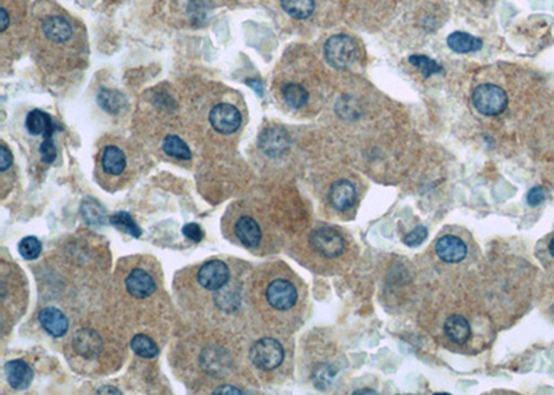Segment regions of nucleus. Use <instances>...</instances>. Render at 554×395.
<instances>
[{
    "label": "nucleus",
    "instance_id": "nucleus-1",
    "mask_svg": "<svg viewBox=\"0 0 554 395\" xmlns=\"http://www.w3.org/2000/svg\"><path fill=\"white\" fill-rule=\"evenodd\" d=\"M323 52L327 63L331 67L337 70H343L356 61L359 49H358V42L352 36L340 33L327 39Z\"/></svg>",
    "mask_w": 554,
    "mask_h": 395
},
{
    "label": "nucleus",
    "instance_id": "nucleus-2",
    "mask_svg": "<svg viewBox=\"0 0 554 395\" xmlns=\"http://www.w3.org/2000/svg\"><path fill=\"white\" fill-rule=\"evenodd\" d=\"M265 298L272 310L286 312L291 311L298 304L299 293L290 279L276 278L267 283L265 289Z\"/></svg>",
    "mask_w": 554,
    "mask_h": 395
},
{
    "label": "nucleus",
    "instance_id": "nucleus-3",
    "mask_svg": "<svg viewBox=\"0 0 554 395\" xmlns=\"http://www.w3.org/2000/svg\"><path fill=\"white\" fill-rule=\"evenodd\" d=\"M309 243L317 254L326 258H339L346 250L343 233L333 226L317 228L309 237Z\"/></svg>",
    "mask_w": 554,
    "mask_h": 395
},
{
    "label": "nucleus",
    "instance_id": "nucleus-4",
    "mask_svg": "<svg viewBox=\"0 0 554 395\" xmlns=\"http://www.w3.org/2000/svg\"><path fill=\"white\" fill-rule=\"evenodd\" d=\"M473 105L475 110L484 115L495 117L501 114L508 105V98L506 92L491 83L479 85L473 93Z\"/></svg>",
    "mask_w": 554,
    "mask_h": 395
},
{
    "label": "nucleus",
    "instance_id": "nucleus-5",
    "mask_svg": "<svg viewBox=\"0 0 554 395\" xmlns=\"http://www.w3.org/2000/svg\"><path fill=\"white\" fill-rule=\"evenodd\" d=\"M250 358L257 368L273 370L282 365L284 359V349L277 340L265 337L251 347Z\"/></svg>",
    "mask_w": 554,
    "mask_h": 395
},
{
    "label": "nucleus",
    "instance_id": "nucleus-6",
    "mask_svg": "<svg viewBox=\"0 0 554 395\" xmlns=\"http://www.w3.org/2000/svg\"><path fill=\"white\" fill-rule=\"evenodd\" d=\"M241 114L238 108L228 103L215 105L210 112L212 128L223 135H230L238 131V128L241 127Z\"/></svg>",
    "mask_w": 554,
    "mask_h": 395
},
{
    "label": "nucleus",
    "instance_id": "nucleus-7",
    "mask_svg": "<svg viewBox=\"0 0 554 395\" xmlns=\"http://www.w3.org/2000/svg\"><path fill=\"white\" fill-rule=\"evenodd\" d=\"M230 278L229 266L219 260L204 263L197 275V280L206 290L222 289Z\"/></svg>",
    "mask_w": 554,
    "mask_h": 395
},
{
    "label": "nucleus",
    "instance_id": "nucleus-8",
    "mask_svg": "<svg viewBox=\"0 0 554 395\" xmlns=\"http://www.w3.org/2000/svg\"><path fill=\"white\" fill-rule=\"evenodd\" d=\"M435 253L444 263H462L467 256V246L462 238L447 235L437 241Z\"/></svg>",
    "mask_w": 554,
    "mask_h": 395
},
{
    "label": "nucleus",
    "instance_id": "nucleus-9",
    "mask_svg": "<svg viewBox=\"0 0 554 395\" xmlns=\"http://www.w3.org/2000/svg\"><path fill=\"white\" fill-rule=\"evenodd\" d=\"M235 235L247 248H255L262 241V229L260 223L250 215L240 216L235 223Z\"/></svg>",
    "mask_w": 554,
    "mask_h": 395
},
{
    "label": "nucleus",
    "instance_id": "nucleus-10",
    "mask_svg": "<svg viewBox=\"0 0 554 395\" xmlns=\"http://www.w3.org/2000/svg\"><path fill=\"white\" fill-rule=\"evenodd\" d=\"M127 289L134 298H149L157 289L153 276L144 269H133L125 280Z\"/></svg>",
    "mask_w": 554,
    "mask_h": 395
},
{
    "label": "nucleus",
    "instance_id": "nucleus-11",
    "mask_svg": "<svg viewBox=\"0 0 554 395\" xmlns=\"http://www.w3.org/2000/svg\"><path fill=\"white\" fill-rule=\"evenodd\" d=\"M73 345H74V349L78 355L83 357V358H87V359H92V358H96L97 355H100L103 342L96 332H93L90 329H82L75 333Z\"/></svg>",
    "mask_w": 554,
    "mask_h": 395
},
{
    "label": "nucleus",
    "instance_id": "nucleus-12",
    "mask_svg": "<svg viewBox=\"0 0 554 395\" xmlns=\"http://www.w3.org/2000/svg\"><path fill=\"white\" fill-rule=\"evenodd\" d=\"M4 373L9 384L14 390H27L33 380V370L27 362L21 359H14L6 364Z\"/></svg>",
    "mask_w": 554,
    "mask_h": 395
},
{
    "label": "nucleus",
    "instance_id": "nucleus-13",
    "mask_svg": "<svg viewBox=\"0 0 554 395\" xmlns=\"http://www.w3.org/2000/svg\"><path fill=\"white\" fill-rule=\"evenodd\" d=\"M329 199L336 210H351L356 203V189L349 181L340 179L331 186Z\"/></svg>",
    "mask_w": 554,
    "mask_h": 395
},
{
    "label": "nucleus",
    "instance_id": "nucleus-14",
    "mask_svg": "<svg viewBox=\"0 0 554 395\" xmlns=\"http://www.w3.org/2000/svg\"><path fill=\"white\" fill-rule=\"evenodd\" d=\"M42 32L52 43L60 45L71 39L73 26L64 17L52 16L42 23Z\"/></svg>",
    "mask_w": 554,
    "mask_h": 395
},
{
    "label": "nucleus",
    "instance_id": "nucleus-15",
    "mask_svg": "<svg viewBox=\"0 0 554 395\" xmlns=\"http://www.w3.org/2000/svg\"><path fill=\"white\" fill-rule=\"evenodd\" d=\"M39 322L43 329L53 337H63L68 332V319L60 310L48 307L41 311Z\"/></svg>",
    "mask_w": 554,
    "mask_h": 395
},
{
    "label": "nucleus",
    "instance_id": "nucleus-16",
    "mask_svg": "<svg viewBox=\"0 0 554 395\" xmlns=\"http://www.w3.org/2000/svg\"><path fill=\"white\" fill-rule=\"evenodd\" d=\"M445 335L454 344H464L472 336V327L469 320L462 315L449 316L444 326Z\"/></svg>",
    "mask_w": 554,
    "mask_h": 395
},
{
    "label": "nucleus",
    "instance_id": "nucleus-17",
    "mask_svg": "<svg viewBox=\"0 0 554 395\" xmlns=\"http://www.w3.org/2000/svg\"><path fill=\"white\" fill-rule=\"evenodd\" d=\"M102 167L108 175L118 177L127 168V156L119 147L107 146L102 156Z\"/></svg>",
    "mask_w": 554,
    "mask_h": 395
},
{
    "label": "nucleus",
    "instance_id": "nucleus-18",
    "mask_svg": "<svg viewBox=\"0 0 554 395\" xmlns=\"http://www.w3.org/2000/svg\"><path fill=\"white\" fill-rule=\"evenodd\" d=\"M449 48L454 53L466 54L475 53L482 49V41L466 32H453L447 39Z\"/></svg>",
    "mask_w": 554,
    "mask_h": 395
},
{
    "label": "nucleus",
    "instance_id": "nucleus-19",
    "mask_svg": "<svg viewBox=\"0 0 554 395\" xmlns=\"http://www.w3.org/2000/svg\"><path fill=\"white\" fill-rule=\"evenodd\" d=\"M26 125L29 133L32 135H53L54 125L49 114L41 110L29 111L26 120Z\"/></svg>",
    "mask_w": 554,
    "mask_h": 395
},
{
    "label": "nucleus",
    "instance_id": "nucleus-20",
    "mask_svg": "<svg viewBox=\"0 0 554 395\" xmlns=\"http://www.w3.org/2000/svg\"><path fill=\"white\" fill-rule=\"evenodd\" d=\"M283 10L297 20H307L315 11V0H280Z\"/></svg>",
    "mask_w": 554,
    "mask_h": 395
},
{
    "label": "nucleus",
    "instance_id": "nucleus-21",
    "mask_svg": "<svg viewBox=\"0 0 554 395\" xmlns=\"http://www.w3.org/2000/svg\"><path fill=\"white\" fill-rule=\"evenodd\" d=\"M80 214L89 225H103L107 222L106 210L93 199L83 200L80 206Z\"/></svg>",
    "mask_w": 554,
    "mask_h": 395
},
{
    "label": "nucleus",
    "instance_id": "nucleus-22",
    "mask_svg": "<svg viewBox=\"0 0 554 395\" xmlns=\"http://www.w3.org/2000/svg\"><path fill=\"white\" fill-rule=\"evenodd\" d=\"M283 98L290 107L295 108V110H299L308 103L309 93L304 86H301L298 83H287L283 88Z\"/></svg>",
    "mask_w": 554,
    "mask_h": 395
},
{
    "label": "nucleus",
    "instance_id": "nucleus-23",
    "mask_svg": "<svg viewBox=\"0 0 554 395\" xmlns=\"http://www.w3.org/2000/svg\"><path fill=\"white\" fill-rule=\"evenodd\" d=\"M162 149L166 153V156H171V157L179 158V159H190L191 158V152H190L188 146L176 135H168L164 139Z\"/></svg>",
    "mask_w": 554,
    "mask_h": 395
},
{
    "label": "nucleus",
    "instance_id": "nucleus-24",
    "mask_svg": "<svg viewBox=\"0 0 554 395\" xmlns=\"http://www.w3.org/2000/svg\"><path fill=\"white\" fill-rule=\"evenodd\" d=\"M261 146L264 147L265 152H267L269 154H276V153H280L284 149H287L289 142H287V137L284 133H280L277 130H270V131L265 132L262 135Z\"/></svg>",
    "mask_w": 554,
    "mask_h": 395
},
{
    "label": "nucleus",
    "instance_id": "nucleus-25",
    "mask_svg": "<svg viewBox=\"0 0 554 395\" xmlns=\"http://www.w3.org/2000/svg\"><path fill=\"white\" fill-rule=\"evenodd\" d=\"M133 352L142 358H156L159 355V347L156 342L146 335H136L131 342Z\"/></svg>",
    "mask_w": 554,
    "mask_h": 395
},
{
    "label": "nucleus",
    "instance_id": "nucleus-26",
    "mask_svg": "<svg viewBox=\"0 0 554 395\" xmlns=\"http://www.w3.org/2000/svg\"><path fill=\"white\" fill-rule=\"evenodd\" d=\"M110 222L118 231H121L124 233H128V235H131L133 237H140V235H142V229L133 221L132 216L128 212H125V211H119V212L114 214L110 218Z\"/></svg>",
    "mask_w": 554,
    "mask_h": 395
},
{
    "label": "nucleus",
    "instance_id": "nucleus-27",
    "mask_svg": "<svg viewBox=\"0 0 554 395\" xmlns=\"http://www.w3.org/2000/svg\"><path fill=\"white\" fill-rule=\"evenodd\" d=\"M97 99H99V105H102L107 112H112V114L119 112L122 110V107L125 105L124 96L117 90L103 89L99 93Z\"/></svg>",
    "mask_w": 554,
    "mask_h": 395
},
{
    "label": "nucleus",
    "instance_id": "nucleus-28",
    "mask_svg": "<svg viewBox=\"0 0 554 395\" xmlns=\"http://www.w3.org/2000/svg\"><path fill=\"white\" fill-rule=\"evenodd\" d=\"M409 63L422 73L424 78H430L434 74L442 73V67L437 61H434L432 58H430L427 56H422V54L410 56L409 57Z\"/></svg>",
    "mask_w": 554,
    "mask_h": 395
},
{
    "label": "nucleus",
    "instance_id": "nucleus-29",
    "mask_svg": "<svg viewBox=\"0 0 554 395\" xmlns=\"http://www.w3.org/2000/svg\"><path fill=\"white\" fill-rule=\"evenodd\" d=\"M18 251L20 254L23 256V258H26L28 261L31 260H35L41 256L42 253V243L33 236H28L26 238H23L20 241V246H18Z\"/></svg>",
    "mask_w": 554,
    "mask_h": 395
},
{
    "label": "nucleus",
    "instance_id": "nucleus-30",
    "mask_svg": "<svg viewBox=\"0 0 554 395\" xmlns=\"http://www.w3.org/2000/svg\"><path fill=\"white\" fill-rule=\"evenodd\" d=\"M41 154L45 162L50 164L55 159L57 156V152H55V146H54L53 135H48L45 136V140L41 146Z\"/></svg>",
    "mask_w": 554,
    "mask_h": 395
},
{
    "label": "nucleus",
    "instance_id": "nucleus-31",
    "mask_svg": "<svg viewBox=\"0 0 554 395\" xmlns=\"http://www.w3.org/2000/svg\"><path fill=\"white\" fill-rule=\"evenodd\" d=\"M425 238H427V229L424 226H417L413 232H410L409 235L403 237V243L413 247V246L422 244Z\"/></svg>",
    "mask_w": 554,
    "mask_h": 395
},
{
    "label": "nucleus",
    "instance_id": "nucleus-32",
    "mask_svg": "<svg viewBox=\"0 0 554 395\" xmlns=\"http://www.w3.org/2000/svg\"><path fill=\"white\" fill-rule=\"evenodd\" d=\"M546 199V191L543 187H533L528 191L527 203L531 207H536L542 204Z\"/></svg>",
    "mask_w": 554,
    "mask_h": 395
},
{
    "label": "nucleus",
    "instance_id": "nucleus-33",
    "mask_svg": "<svg viewBox=\"0 0 554 395\" xmlns=\"http://www.w3.org/2000/svg\"><path fill=\"white\" fill-rule=\"evenodd\" d=\"M183 235H185L187 238H190L191 241L198 243V241L203 240L204 232H203V229H201L200 225H197V223H187V225L183 226Z\"/></svg>",
    "mask_w": 554,
    "mask_h": 395
},
{
    "label": "nucleus",
    "instance_id": "nucleus-34",
    "mask_svg": "<svg viewBox=\"0 0 554 395\" xmlns=\"http://www.w3.org/2000/svg\"><path fill=\"white\" fill-rule=\"evenodd\" d=\"M334 374H336V372L330 368V367L326 365L324 368L319 369V374L316 376V380H320V381H321L320 386H324V387H326L327 384H330V381L333 380Z\"/></svg>",
    "mask_w": 554,
    "mask_h": 395
},
{
    "label": "nucleus",
    "instance_id": "nucleus-35",
    "mask_svg": "<svg viewBox=\"0 0 554 395\" xmlns=\"http://www.w3.org/2000/svg\"><path fill=\"white\" fill-rule=\"evenodd\" d=\"M11 164H13L11 152L7 149L6 144H1V167H0V169L4 172L11 167Z\"/></svg>",
    "mask_w": 554,
    "mask_h": 395
},
{
    "label": "nucleus",
    "instance_id": "nucleus-36",
    "mask_svg": "<svg viewBox=\"0 0 554 395\" xmlns=\"http://www.w3.org/2000/svg\"><path fill=\"white\" fill-rule=\"evenodd\" d=\"M213 394H243V391H240L236 387H232V386H223V387H219L218 390H215Z\"/></svg>",
    "mask_w": 554,
    "mask_h": 395
},
{
    "label": "nucleus",
    "instance_id": "nucleus-37",
    "mask_svg": "<svg viewBox=\"0 0 554 395\" xmlns=\"http://www.w3.org/2000/svg\"><path fill=\"white\" fill-rule=\"evenodd\" d=\"M9 16H7V11H6V9H1V26H0V31L1 32H4L6 31V28L9 26Z\"/></svg>",
    "mask_w": 554,
    "mask_h": 395
},
{
    "label": "nucleus",
    "instance_id": "nucleus-38",
    "mask_svg": "<svg viewBox=\"0 0 554 395\" xmlns=\"http://www.w3.org/2000/svg\"><path fill=\"white\" fill-rule=\"evenodd\" d=\"M355 394H377L375 391H373V390H358V391H355Z\"/></svg>",
    "mask_w": 554,
    "mask_h": 395
},
{
    "label": "nucleus",
    "instance_id": "nucleus-39",
    "mask_svg": "<svg viewBox=\"0 0 554 395\" xmlns=\"http://www.w3.org/2000/svg\"><path fill=\"white\" fill-rule=\"evenodd\" d=\"M549 251H550V254L553 256L554 257V237L550 240V244H549Z\"/></svg>",
    "mask_w": 554,
    "mask_h": 395
},
{
    "label": "nucleus",
    "instance_id": "nucleus-40",
    "mask_svg": "<svg viewBox=\"0 0 554 395\" xmlns=\"http://www.w3.org/2000/svg\"><path fill=\"white\" fill-rule=\"evenodd\" d=\"M99 393H102V394H105V393H114V394H121L119 391H117V390H99Z\"/></svg>",
    "mask_w": 554,
    "mask_h": 395
},
{
    "label": "nucleus",
    "instance_id": "nucleus-41",
    "mask_svg": "<svg viewBox=\"0 0 554 395\" xmlns=\"http://www.w3.org/2000/svg\"><path fill=\"white\" fill-rule=\"evenodd\" d=\"M481 1H486V0H481Z\"/></svg>",
    "mask_w": 554,
    "mask_h": 395
}]
</instances>
